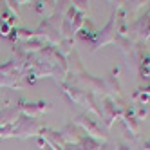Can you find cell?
<instances>
[{
  "label": "cell",
  "mask_w": 150,
  "mask_h": 150,
  "mask_svg": "<svg viewBox=\"0 0 150 150\" xmlns=\"http://www.w3.org/2000/svg\"><path fill=\"white\" fill-rule=\"evenodd\" d=\"M11 130H13L11 127H0V137H4V136H7V134H11Z\"/></svg>",
  "instance_id": "3957f363"
},
{
  "label": "cell",
  "mask_w": 150,
  "mask_h": 150,
  "mask_svg": "<svg viewBox=\"0 0 150 150\" xmlns=\"http://www.w3.org/2000/svg\"><path fill=\"white\" fill-rule=\"evenodd\" d=\"M18 110L15 107H6L4 110H0V127H11L16 121Z\"/></svg>",
  "instance_id": "6da1fadb"
},
{
  "label": "cell",
  "mask_w": 150,
  "mask_h": 150,
  "mask_svg": "<svg viewBox=\"0 0 150 150\" xmlns=\"http://www.w3.org/2000/svg\"><path fill=\"white\" fill-rule=\"evenodd\" d=\"M0 27H2V35H4V36H7L9 31H11V25H9L6 20H4V22H0Z\"/></svg>",
  "instance_id": "7a4b0ae2"
}]
</instances>
